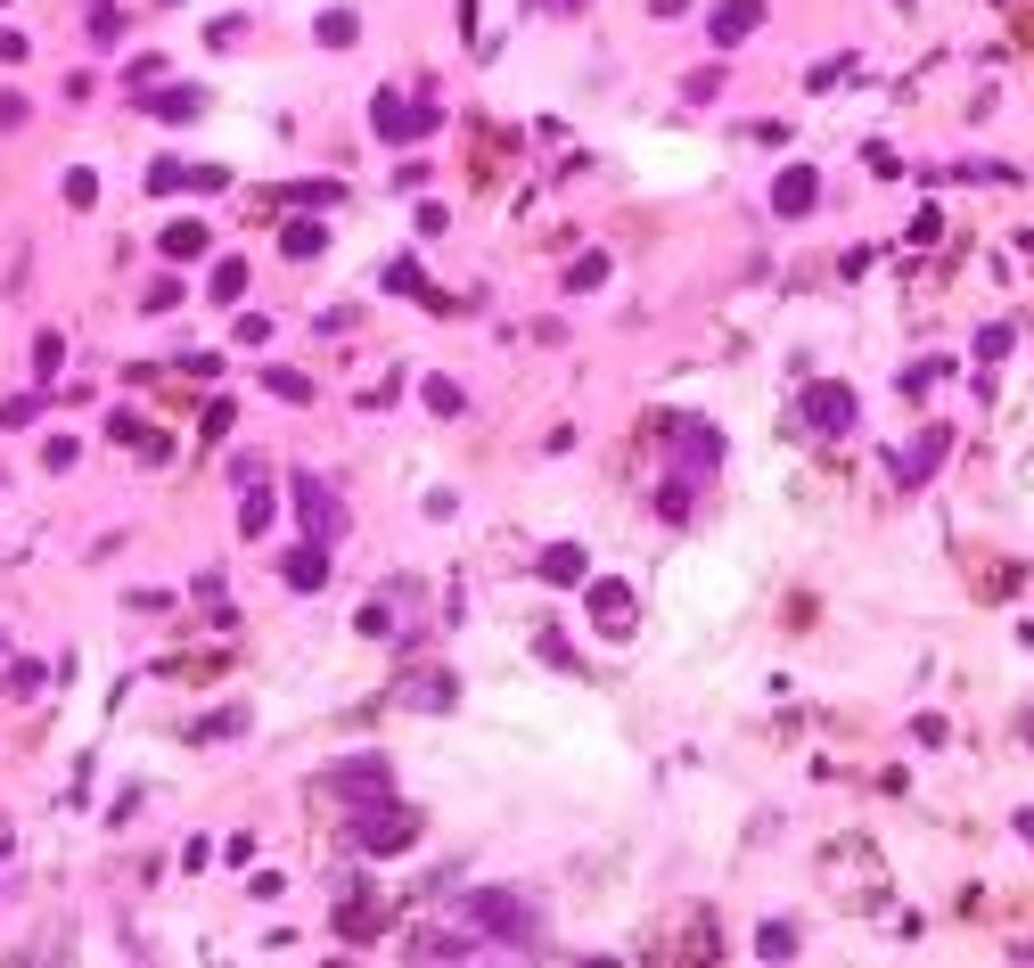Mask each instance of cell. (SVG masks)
I'll return each mask as SVG.
<instances>
[{
	"label": "cell",
	"mask_w": 1034,
	"mask_h": 968,
	"mask_svg": "<svg viewBox=\"0 0 1034 968\" xmlns=\"http://www.w3.org/2000/svg\"><path fill=\"white\" fill-rule=\"evenodd\" d=\"M469 928L493 936V944H518V952H542V911H534L525 895L476 887V895H469Z\"/></svg>",
	"instance_id": "1"
},
{
	"label": "cell",
	"mask_w": 1034,
	"mask_h": 968,
	"mask_svg": "<svg viewBox=\"0 0 1034 968\" xmlns=\"http://www.w3.org/2000/svg\"><path fill=\"white\" fill-rule=\"evenodd\" d=\"M419 837V805H403V796H378V805L353 813V846L362 854H403Z\"/></svg>",
	"instance_id": "2"
},
{
	"label": "cell",
	"mask_w": 1034,
	"mask_h": 968,
	"mask_svg": "<svg viewBox=\"0 0 1034 968\" xmlns=\"http://www.w3.org/2000/svg\"><path fill=\"white\" fill-rule=\"evenodd\" d=\"M288 493H295V510H304V542H337V534H345V501H337L321 476H295Z\"/></svg>",
	"instance_id": "3"
},
{
	"label": "cell",
	"mask_w": 1034,
	"mask_h": 968,
	"mask_svg": "<svg viewBox=\"0 0 1034 968\" xmlns=\"http://www.w3.org/2000/svg\"><path fill=\"white\" fill-rule=\"evenodd\" d=\"M370 123H378V140H419V132H435V99L403 108V91H378L370 99Z\"/></svg>",
	"instance_id": "4"
},
{
	"label": "cell",
	"mask_w": 1034,
	"mask_h": 968,
	"mask_svg": "<svg viewBox=\"0 0 1034 968\" xmlns=\"http://www.w3.org/2000/svg\"><path fill=\"white\" fill-rule=\"evenodd\" d=\"M805 427H813V435H846V427H854V394L821 377V386L805 394Z\"/></svg>",
	"instance_id": "5"
},
{
	"label": "cell",
	"mask_w": 1034,
	"mask_h": 968,
	"mask_svg": "<svg viewBox=\"0 0 1034 968\" xmlns=\"http://www.w3.org/2000/svg\"><path fill=\"white\" fill-rule=\"evenodd\" d=\"M337 788L353 796V813H362V805H378V796H394V788H387V755H353V764L337 772Z\"/></svg>",
	"instance_id": "6"
},
{
	"label": "cell",
	"mask_w": 1034,
	"mask_h": 968,
	"mask_svg": "<svg viewBox=\"0 0 1034 968\" xmlns=\"http://www.w3.org/2000/svg\"><path fill=\"white\" fill-rule=\"evenodd\" d=\"M813 198H821V173H813V164H789V173H780L772 181V214H813Z\"/></svg>",
	"instance_id": "7"
},
{
	"label": "cell",
	"mask_w": 1034,
	"mask_h": 968,
	"mask_svg": "<svg viewBox=\"0 0 1034 968\" xmlns=\"http://www.w3.org/2000/svg\"><path fill=\"white\" fill-rule=\"evenodd\" d=\"M280 575H288V592H321V583H329V542H304V551H288V558H280Z\"/></svg>",
	"instance_id": "8"
},
{
	"label": "cell",
	"mask_w": 1034,
	"mask_h": 968,
	"mask_svg": "<svg viewBox=\"0 0 1034 968\" xmlns=\"http://www.w3.org/2000/svg\"><path fill=\"white\" fill-rule=\"evenodd\" d=\"M591 624L600 633H632V592L624 583H591Z\"/></svg>",
	"instance_id": "9"
},
{
	"label": "cell",
	"mask_w": 1034,
	"mask_h": 968,
	"mask_svg": "<svg viewBox=\"0 0 1034 968\" xmlns=\"http://www.w3.org/2000/svg\"><path fill=\"white\" fill-rule=\"evenodd\" d=\"M755 26H764V0H723V9H714V41H723V50L747 41Z\"/></svg>",
	"instance_id": "10"
},
{
	"label": "cell",
	"mask_w": 1034,
	"mask_h": 968,
	"mask_svg": "<svg viewBox=\"0 0 1034 968\" xmlns=\"http://www.w3.org/2000/svg\"><path fill=\"white\" fill-rule=\"evenodd\" d=\"M140 99H148V115H164V123L205 115V91H198V82H181V91H140Z\"/></svg>",
	"instance_id": "11"
},
{
	"label": "cell",
	"mask_w": 1034,
	"mask_h": 968,
	"mask_svg": "<svg viewBox=\"0 0 1034 968\" xmlns=\"http://www.w3.org/2000/svg\"><path fill=\"white\" fill-rule=\"evenodd\" d=\"M108 435H116V444H132L140 460H164V452H173V444H164V435H157V427H140V419H132V411H116V419H108Z\"/></svg>",
	"instance_id": "12"
},
{
	"label": "cell",
	"mask_w": 1034,
	"mask_h": 968,
	"mask_svg": "<svg viewBox=\"0 0 1034 968\" xmlns=\"http://www.w3.org/2000/svg\"><path fill=\"white\" fill-rule=\"evenodd\" d=\"M944 444H953V435H944V427H927V435H920V444H912V452H903V460H895V468H903V484H920L927 468H936V460H944Z\"/></svg>",
	"instance_id": "13"
},
{
	"label": "cell",
	"mask_w": 1034,
	"mask_h": 968,
	"mask_svg": "<svg viewBox=\"0 0 1034 968\" xmlns=\"http://www.w3.org/2000/svg\"><path fill=\"white\" fill-rule=\"evenodd\" d=\"M387 296H419V304H443L435 288H428V271H419L411 255H403V263H387Z\"/></svg>",
	"instance_id": "14"
},
{
	"label": "cell",
	"mask_w": 1034,
	"mask_h": 968,
	"mask_svg": "<svg viewBox=\"0 0 1034 968\" xmlns=\"http://www.w3.org/2000/svg\"><path fill=\"white\" fill-rule=\"evenodd\" d=\"M321 246H329V230H321V222H288V230H280V255H295V263H312Z\"/></svg>",
	"instance_id": "15"
},
{
	"label": "cell",
	"mask_w": 1034,
	"mask_h": 968,
	"mask_svg": "<svg viewBox=\"0 0 1034 968\" xmlns=\"http://www.w3.org/2000/svg\"><path fill=\"white\" fill-rule=\"evenodd\" d=\"M280 205H345V181H288Z\"/></svg>",
	"instance_id": "16"
},
{
	"label": "cell",
	"mask_w": 1034,
	"mask_h": 968,
	"mask_svg": "<svg viewBox=\"0 0 1034 968\" xmlns=\"http://www.w3.org/2000/svg\"><path fill=\"white\" fill-rule=\"evenodd\" d=\"M239 534L255 542V534H271V493H263V476L247 484V501H239Z\"/></svg>",
	"instance_id": "17"
},
{
	"label": "cell",
	"mask_w": 1034,
	"mask_h": 968,
	"mask_svg": "<svg viewBox=\"0 0 1034 968\" xmlns=\"http://www.w3.org/2000/svg\"><path fill=\"white\" fill-rule=\"evenodd\" d=\"M542 583H583V551H575V542H551V551H542Z\"/></svg>",
	"instance_id": "18"
},
{
	"label": "cell",
	"mask_w": 1034,
	"mask_h": 968,
	"mask_svg": "<svg viewBox=\"0 0 1034 968\" xmlns=\"http://www.w3.org/2000/svg\"><path fill=\"white\" fill-rule=\"evenodd\" d=\"M419 403H428L435 419H460V411H469V394H460L452 377H428V386H419Z\"/></svg>",
	"instance_id": "19"
},
{
	"label": "cell",
	"mask_w": 1034,
	"mask_h": 968,
	"mask_svg": "<svg viewBox=\"0 0 1034 968\" xmlns=\"http://www.w3.org/2000/svg\"><path fill=\"white\" fill-rule=\"evenodd\" d=\"M205 296H214V304H239V296H247V263H239V255H230V263H214Z\"/></svg>",
	"instance_id": "20"
},
{
	"label": "cell",
	"mask_w": 1034,
	"mask_h": 968,
	"mask_svg": "<svg viewBox=\"0 0 1034 968\" xmlns=\"http://www.w3.org/2000/svg\"><path fill=\"white\" fill-rule=\"evenodd\" d=\"M469 936H411V960H469Z\"/></svg>",
	"instance_id": "21"
},
{
	"label": "cell",
	"mask_w": 1034,
	"mask_h": 968,
	"mask_svg": "<svg viewBox=\"0 0 1034 968\" xmlns=\"http://www.w3.org/2000/svg\"><path fill=\"white\" fill-rule=\"evenodd\" d=\"M164 255H173V263L205 255V222H173V230H164Z\"/></svg>",
	"instance_id": "22"
},
{
	"label": "cell",
	"mask_w": 1034,
	"mask_h": 968,
	"mask_svg": "<svg viewBox=\"0 0 1034 968\" xmlns=\"http://www.w3.org/2000/svg\"><path fill=\"white\" fill-rule=\"evenodd\" d=\"M263 386L280 394V403H312V377L304 370H263Z\"/></svg>",
	"instance_id": "23"
},
{
	"label": "cell",
	"mask_w": 1034,
	"mask_h": 968,
	"mask_svg": "<svg viewBox=\"0 0 1034 968\" xmlns=\"http://www.w3.org/2000/svg\"><path fill=\"white\" fill-rule=\"evenodd\" d=\"M164 189H189V164H173V157L148 164V198H164Z\"/></svg>",
	"instance_id": "24"
},
{
	"label": "cell",
	"mask_w": 1034,
	"mask_h": 968,
	"mask_svg": "<svg viewBox=\"0 0 1034 968\" xmlns=\"http://www.w3.org/2000/svg\"><path fill=\"white\" fill-rule=\"evenodd\" d=\"M33 419H41V394H9V403H0V427H33Z\"/></svg>",
	"instance_id": "25"
},
{
	"label": "cell",
	"mask_w": 1034,
	"mask_h": 968,
	"mask_svg": "<svg viewBox=\"0 0 1034 968\" xmlns=\"http://www.w3.org/2000/svg\"><path fill=\"white\" fill-rule=\"evenodd\" d=\"M91 41H99V50L123 41V9H116V0H99V9H91Z\"/></svg>",
	"instance_id": "26"
},
{
	"label": "cell",
	"mask_w": 1034,
	"mask_h": 968,
	"mask_svg": "<svg viewBox=\"0 0 1034 968\" xmlns=\"http://www.w3.org/2000/svg\"><path fill=\"white\" fill-rule=\"evenodd\" d=\"M755 952H764V960H789V952H796V928H780V919H772V928L755 936Z\"/></svg>",
	"instance_id": "27"
},
{
	"label": "cell",
	"mask_w": 1034,
	"mask_h": 968,
	"mask_svg": "<svg viewBox=\"0 0 1034 968\" xmlns=\"http://www.w3.org/2000/svg\"><path fill=\"white\" fill-rule=\"evenodd\" d=\"M74 460H82L74 435H50V444H41V468H74Z\"/></svg>",
	"instance_id": "28"
},
{
	"label": "cell",
	"mask_w": 1034,
	"mask_h": 968,
	"mask_svg": "<svg viewBox=\"0 0 1034 968\" xmlns=\"http://www.w3.org/2000/svg\"><path fill=\"white\" fill-rule=\"evenodd\" d=\"M353 33H362V26H353V17H345V9H329V17H321V41H329V50H345V41H353Z\"/></svg>",
	"instance_id": "29"
},
{
	"label": "cell",
	"mask_w": 1034,
	"mask_h": 968,
	"mask_svg": "<svg viewBox=\"0 0 1034 968\" xmlns=\"http://www.w3.org/2000/svg\"><path fill=\"white\" fill-rule=\"evenodd\" d=\"M608 280V255H583L575 271H566V288H575V296H583V288H600Z\"/></svg>",
	"instance_id": "30"
},
{
	"label": "cell",
	"mask_w": 1034,
	"mask_h": 968,
	"mask_svg": "<svg viewBox=\"0 0 1034 968\" xmlns=\"http://www.w3.org/2000/svg\"><path fill=\"white\" fill-rule=\"evenodd\" d=\"M58 362H67V336H33V370H41V377H50Z\"/></svg>",
	"instance_id": "31"
},
{
	"label": "cell",
	"mask_w": 1034,
	"mask_h": 968,
	"mask_svg": "<svg viewBox=\"0 0 1034 968\" xmlns=\"http://www.w3.org/2000/svg\"><path fill=\"white\" fill-rule=\"evenodd\" d=\"M230 730H247V714H239V706H230V714H214V723H198L189 739H230Z\"/></svg>",
	"instance_id": "32"
},
{
	"label": "cell",
	"mask_w": 1034,
	"mask_h": 968,
	"mask_svg": "<svg viewBox=\"0 0 1034 968\" xmlns=\"http://www.w3.org/2000/svg\"><path fill=\"white\" fill-rule=\"evenodd\" d=\"M714 91H723V74H714V67H706V74H690V82H682V99H699V108H706V99H714Z\"/></svg>",
	"instance_id": "33"
},
{
	"label": "cell",
	"mask_w": 1034,
	"mask_h": 968,
	"mask_svg": "<svg viewBox=\"0 0 1034 968\" xmlns=\"http://www.w3.org/2000/svg\"><path fill=\"white\" fill-rule=\"evenodd\" d=\"M411 706H452V682H411Z\"/></svg>",
	"instance_id": "34"
},
{
	"label": "cell",
	"mask_w": 1034,
	"mask_h": 968,
	"mask_svg": "<svg viewBox=\"0 0 1034 968\" xmlns=\"http://www.w3.org/2000/svg\"><path fill=\"white\" fill-rule=\"evenodd\" d=\"M67 205H99V181L91 173H67Z\"/></svg>",
	"instance_id": "35"
},
{
	"label": "cell",
	"mask_w": 1034,
	"mask_h": 968,
	"mask_svg": "<svg viewBox=\"0 0 1034 968\" xmlns=\"http://www.w3.org/2000/svg\"><path fill=\"white\" fill-rule=\"evenodd\" d=\"M17 58H26V33H17V26H0V67H17Z\"/></svg>",
	"instance_id": "36"
},
{
	"label": "cell",
	"mask_w": 1034,
	"mask_h": 968,
	"mask_svg": "<svg viewBox=\"0 0 1034 968\" xmlns=\"http://www.w3.org/2000/svg\"><path fill=\"white\" fill-rule=\"evenodd\" d=\"M17 123H26V99H17V91H0V132H17Z\"/></svg>",
	"instance_id": "37"
},
{
	"label": "cell",
	"mask_w": 1034,
	"mask_h": 968,
	"mask_svg": "<svg viewBox=\"0 0 1034 968\" xmlns=\"http://www.w3.org/2000/svg\"><path fill=\"white\" fill-rule=\"evenodd\" d=\"M1018 837H1026V846H1034V813H1018Z\"/></svg>",
	"instance_id": "38"
},
{
	"label": "cell",
	"mask_w": 1034,
	"mask_h": 968,
	"mask_svg": "<svg viewBox=\"0 0 1034 968\" xmlns=\"http://www.w3.org/2000/svg\"><path fill=\"white\" fill-rule=\"evenodd\" d=\"M551 9H583V0H551Z\"/></svg>",
	"instance_id": "39"
}]
</instances>
